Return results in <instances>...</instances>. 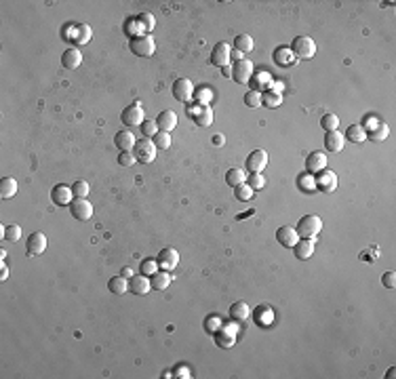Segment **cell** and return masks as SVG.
I'll use <instances>...</instances> for the list:
<instances>
[{
	"label": "cell",
	"mask_w": 396,
	"mask_h": 379,
	"mask_svg": "<svg viewBox=\"0 0 396 379\" xmlns=\"http://www.w3.org/2000/svg\"><path fill=\"white\" fill-rule=\"evenodd\" d=\"M295 230L302 238H316L318 232L323 230V219L318 215H304Z\"/></svg>",
	"instance_id": "6da1fadb"
},
{
	"label": "cell",
	"mask_w": 396,
	"mask_h": 379,
	"mask_svg": "<svg viewBox=\"0 0 396 379\" xmlns=\"http://www.w3.org/2000/svg\"><path fill=\"white\" fill-rule=\"evenodd\" d=\"M291 51H293V55L300 59H312L316 55V42L310 36H297V38H293Z\"/></svg>",
	"instance_id": "7a4b0ae2"
},
{
	"label": "cell",
	"mask_w": 396,
	"mask_h": 379,
	"mask_svg": "<svg viewBox=\"0 0 396 379\" xmlns=\"http://www.w3.org/2000/svg\"><path fill=\"white\" fill-rule=\"evenodd\" d=\"M131 51L139 57H152L154 53H156V42H154V38L150 34H139V36H133V40H131Z\"/></svg>",
	"instance_id": "3957f363"
},
{
	"label": "cell",
	"mask_w": 396,
	"mask_h": 379,
	"mask_svg": "<svg viewBox=\"0 0 396 379\" xmlns=\"http://www.w3.org/2000/svg\"><path fill=\"white\" fill-rule=\"evenodd\" d=\"M156 144L152 142V139H141V142H137L133 154L139 162H144V165H150V162H154V158H156Z\"/></svg>",
	"instance_id": "277c9868"
},
{
	"label": "cell",
	"mask_w": 396,
	"mask_h": 379,
	"mask_svg": "<svg viewBox=\"0 0 396 379\" xmlns=\"http://www.w3.org/2000/svg\"><path fill=\"white\" fill-rule=\"evenodd\" d=\"M194 84H192V80L190 78H179V80H175V84H173V97L177 101H181V103H190L192 101V97H194Z\"/></svg>",
	"instance_id": "5b68a950"
},
{
	"label": "cell",
	"mask_w": 396,
	"mask_h": 379,
	"mask_svg": "<svg viewBox=\"0 0 396 379\" xmlns=\"http://www.w3.org/2000/svg\"><path fill=\"white\" fill-rule=\"evenodd\" d=\"M253 72H255V68H253L251 59L245 57L243 61H236L234 66H232V78H234L238 84H249Z\"/></svg>",
	"instance_id": "8992f818"
},
{
	"label": "cell",
	"mask_w": 396,
	"mask_h": 379,
	"mask_svg": "<svg viewBox=\"0 0 396 379\" xmlns=\"http://www.w3.org/2000/svg\"><path fill=\"white\" fill-rule=\"evenodd\" d=\"M70 211H72V217L78 219V221H89L91 215H93V204L86 200V198H74L70 204Z\"/></svg>",
	"instance_id": "52a82bcc"
},
{
	"label": "cell",
	"mask_w": 396,
	"mask_h": 379,
	"mask_svg": "<svg viewBox=\"0 0 396 379\" xmlns=\"http://www.w3.org/2000/svg\"><path fill=\"white\" fill-rule=\"evenodd\" d=\"M190 116L194 118V122H198L201 127H209L213 122V107L207 103H196L190 107Z\"/></svg>",
	"instance_id": "ba28073f"
},
{
	"label": "cell",
	"mask_w": 396,
	"mask_h": 379,
	"mask_svg": "<svg viewBox=\"0 0 396 379\" xmlns=\"http://www.w3.org/2000/svg\"><path fill=\"white\" fill-rule=\"evenodd\" d=\"M230 55H232V49H230L228 42H217L213 53H211V63L213 66H219V68H226L230 66Z\"/></svg>",
	"instance_id": "9c48e42d"
},
{
	"label": "cell",
	"mask_w": 396,
	"mask_h": 379,
	"mask_svg": "<svg viewBox=\"0 0 396 379\" xmlns=\"http://www.w3.org/2000/svg\"><path fill=\"white\" fill-rule=\"evenodd\" d=\"M373 142H383V139L388 137V133H390V127L386 124V122H381V120H377V118H369L367 120V131H365Z\"/></svg>",
	"instance_id": "30bf717a"
},
{
	"label": "cell",
	"mask_w": 396,
	"mask_h": 379,
	"mask_svg": "<svg viewBox=\"0 0 396 379\" xmlns=\"http://www.w3.org/2000/svg\"><path fill=\"white\" fill-rule=\"evenodd\" d=\"M47 244H49V240H47V236L42 234V232H34V234H30V238H28V255L30 257H38V255H42L47 251Z\"/></svg>",
	"instance_id": "8fae6325"
},
{
	"label": "cell",
	"mask_w": 396,
	"mask_h": 379,
	"mask_svg": "<svg viewBox=\"0 0 396 379\" xmlns=\"http://www.w3.org/2000/svg\"><path fill=\"white\" fill-rule=\"evenodd\" d=\"M268 165V152L266 150H253L247 158V169L251 173H261Z\"/></svg>",
	"instance_id": "7c38bea8"
},
{
	"label": "cell",
	"mask_w": 396,
	"mask_h": 379,
	"mask_svg": "<svg viewBox=\"0 0 396 379\" xmlns=\"http://www.w3.org/2000/svg\"><path fill=\"white\" fill-rule=\"evenodd\" d=\"M177 264H179V253L175 251L173 246L162 248L160 255H158V266L162 270H167V272H173V270L177 268Z\"/></svg>",
	"instance_id": "4fadbf2b"
},
{
	"label": "cell",
	"mask_w": 396,
	"mask_h": 379,
	"mask_svg": "<svg viewBox=\"0 0 396 379\" xmlns=\"http://www.w3.org/2000/svg\"><path fill=\"white\" fill-rule=\"evenodd\" d=\"M123 122L127 127H135V124H144V110H141V103H133L123 110Z\"/></svg>",
	"instance_id": "5bb4252c"
},
{
	"label": "cell",
	"mask_w": 396,
	"mask_h": 379,
	"mask_svg": "<svg viewBox=\"0 0 396 379\" xmlns=\"http://www.w3.org/2000/svg\"><path fill=\"white\" fill-rule=\"evenodd\" d=\"M276 240H278L282 246L293 248L297 242H300V234H297L295 227H291V225H282V227H278V230H276Z\"/></svg>",
	"instance_id": "9a60e30c"
},
{
	"label": "cell",
	"mask_w": 396,
	"mask_h": 379,
	"mask_svg": "<svg viewBox=\"0 0 396 379\" xmlns=\"http://www.w3.org/2000/svg\"><path fill=\"white\" fill-rule=\"evenodd\" d=\"M51 198L55 204H59V207H65V204H72L74 200V192L70 186H63V183H59V186H55L51 190Z\"/></svg>",
	"instance_id": "2e32d148"
},
{
	"label": "cell",
	"mask_w": 396,
	"mask_h": 379,
	"mask_svg": "<svg viewBox=\"0 0 396 379\" xmlns=\"http://www.w3.org/2000/svg\"><path fill=\"white\" fill-rule=\"evenodd\" d=\"M272 82H274V80H272V76H270L268 70L253 72V76H251V89L257 91V93H263L266 89H270Z\"/></svg>",
	"instance_id": "e0dca14e"
},
{
	"label": "cell",
	"mask_w": 396,
	"mask_h": 379,
	"mask_svg": "<svg viewBox=\"0 0 396 379\" xmlns=\"http://www.w3.org/2000/svg\"><path fill=\"white\" fill-rule=\"evenodd\" d=\"M306 169H308V173H321V171H325L327 169V156L323 154V152H312L310 156L306 158Z\"/></svg>",
	"instance_id": "ac0fdd59"
},
{
	"label": "cell",
	"mask_w": 396,
	"mask_h": 379,
	"mask_svg": "<svg viewBox=\"0 0 396 379\" xmlns=\"http://www.w3.org/2000/svg\"><path fill=\"white\" fill-rule=\"evenodd\" d=\"M316 186L321 188L323 192H335L337 188V175L333 171H321V175L316 177Z\"/></svg>",
	"instance_id": "d6986e66"
},
{
	"label": "cell",
	"mask_w": 396,
	"mask_h": 379,
	"mask_svg": "<svg viewBox=\"0 0 396 379\" xmlns=\"http://www.w3.org/2000/svg\"><path fill=\"white\" fill-rule=\"evenodd\" d=\"M114 144H116V148L120 152H131V150H135V146H137L135 135L131 131H118L116 137H114Z\"/></svg>",
	"instance_id": "ffe728a7"
},
{
	"label": "cell",
	"mask_w": 396,
	"mask_h": 379,
	"mask_svg": "<svg viewBox=\"0 0 396 379\" xmlns=\"http://www.w3.org/2000/svg\"><path fill=\"white\" fill-rule=\"evenodd\" d=\"M236 331H238L236 324L234 327H222L217 331V343L222 345V348H232L236 343Z\"/></svg>",
	"instance_id": "44dd1931"
},
{
	"label": "cell",
	"mask_w": 396,
	"mask_h": 379,
	"mask_svg": "<svg viewBox=\"0 0 396 379\" xmlns=\"http://www.w3.org/2000/svg\"><path fill=\"white\" fill-rule=\"evenodd\" d=\"M325 146L329 152H342L346 146V137L339 131H327L325 135Z\"/></svg>",
	"instance_id": "7402d4cb"
},
{
	"label": "cell",
	"mask_w": 396,
	"mask_h": 379,
	"mask_svg": "<svg viewBox=\"0 0 396 379\" xmlns=\"http://www.w3.org/2000/svg\"><path fill=\"white\" fill-rule=\"evenodd\" d=\"M61 63H63V68L65 70H76V68H80V63H82V53L78 51V49H68L61 55Z\"/></svg>",
	"instance_id": "603a6c76"
},
{
	"label": "cell",
	"mask_w": 396,
	"mask_h": 379,
	"mask_svg": "<svg viewBox=\"0 0 396 379\" xmlns=\"http://www.w3.org/2000/svg\"><path fill=\"white\" fill-rule=\"evenodd\" d=\"M156 122H158V129H160V131L171 133L173 129L177 127V114H175L173 110H164V112H160V116L156 118Z\"/></svg>",
	"instance_id": "cb8c5ba5"
},
{
	"label": "cell",
	"mask_w": 396,
	"mask_h": 379,
	"mask_svg": "<svg viewBox=\"0 0 396 379\" xmlns=\"http://www.w3.org/2000/svg\"><path fill=\"white\" fill-rule=\"evenodd\" d=\"M129 289H131V293H135V295H148L152 289V283L148 280V276H133L129 283Z\"/></svg>",
	"instance_id": "d4e9b609"
},
{
	"label": "cell",
	"mask_w": 396,
	"mask_h": 379,
	"mask_svg": "<svg viewBox=\"0 0 396 379\" xmlns=\"http://www.w3.org/2000/svg\"><path fill=\"white\" fill-rule=\"evenodd\" d=\"M293 248H295V257H300V259H310V257L314 255L316 242L312 240V238H304V240H300Z\"/></svg>",
	"instance_id": "484cf974"
},
{
	"label": "cell",
	"mask_w": 396,
	"mask_h": 379,
	"mask_svg": "<svg viewBox=\"0 0 396 379\" xmlns=\"http://www.w3.org/2000/svg\"><path fill=\"white\" fill-rule=\"evenodd\" d=\"M249 314H251V308H249V303H245V301H236L234 306L230 308V316H232V320H236V322L249 320Z\"/></svg>",
	"instance_id": "4316f807"
},
{
	"label": "cell",
	"mask_w": 396,
	"mask_h": 379,
	"mask_svg": "<svg viewBox=\"0 0 396 379\" xmlns=\"http://www.w3.org/2000/svg\"><path fill=\"white\" fill-rule=\"evenodd\" d=\"M150 283H152V289L164 291V289L171 285V272H167V270H162V272H156V274L150 278Z\"/></svg>",
	"instance_id": "83f0119b"
},
{
	"label": "cell",
	"mask_w": 396,
	"mask_h": 379,
	"mask_svg": "<svg viewBox=\"0 0 396 379\" xmlns=\"http://www.w3.org/2000/svg\"><path fill=\"white\" fill-rule=\"evenodd\" d=\"M295 59L297 57L293 55V51L287 49V47H280V49L274 51V61H276L278 66H289V63H293Z\"/></svg>",
	"instance_id": "f1b7e54d"
},
{
	"label": "cell",
	"mask_w": 396,
	"mask_h": 379,
	"mask_svg": "<svg viewBox=\"0 0 396 379\" xmlns=\"http://www.w3.org/2000/svg\"><path fill=\"white\" fill-rule=\"evenodd\" d=\"M108 287H110V291H112V293L125 295L127 291H129V278H125V276H114V278L108 283Z\"/></svg>",
	"instance_id": "f546056e"
},
{
	"label": "cell",
	"mask_w": 396,
	"mask_h": 379,
	"mask_svg": "<svg viewBox=\"0 0 396 379\" xmlns=\"http://www.w3.org/2000/svg\"><path fill=\"white\" fill-rule=\"evenodd\" d=\"M17 194V181L13 177H5L0 181V196L3 198H13Z\"/></svg>",
	"instance_id": "4dcf8cb0"
},
{
	"label": "cell",
	"mask_w": 396,
	"mask_h": 379,
	"mask_svg": "<svg viewBox=\"0 0 396 379\" xmlns=\"http://www.w3.org/2000/svg\"><path fill=\"white\" fill-rule=\"evenodd\" d=\"M226 181H228V186L236 188V186H240V183L247 181V173L243 169H230L226 173Z\"/></svg>",
	"instance_id": "1f68e13d"
},
{
	"label": "cell",
	"mask_w": 396,
	"mask_h": 379,
	"mask_svg": "<svg viewBox=\"0 0 396 379\" xmlns=\"http://www.w3.org/2000/svg\"><path fill=\"white\" fill-rule=\"evenodd\" d=\"M91 36H93L91 26H86V24H78V26H76V36H74L76 45H86V42L91 40Z\"/></svg>",
	"instance_id": "d6a6232c"
},
{
	"label": "cell",
	"mask_w": 396,
	"mask_h": 379,
	"mask_svg": "<svg viewBox=\"0 0 396 379\" xmlns=\"http://www.w3.org/2000/svg\"><path fill=\"white\" fill-rule=\"evenodd\" d=\"M346 137L350 139V142H354V144H362V142H367V133H365V129H362L360 124H352V127L348 129Z\"/></svg>",
	"instance_id": "836d02e7"
},
{
	"label": "cell",
	"mask_w": 396,
	"mask_h": 379,
	"mask_svg": "<svg viewBox=\"0 0 396 379\" xmlns=\"http://www.w3.org/2000/svg\"><path fill=\"white\" fill-rule=\"evenodd\" d=\"M234 194H236V198L238 200H243V202H249L251 198H253V194H255V190H253L249 183L245 181V183H240V186H236L234 188Z\"/></svg>",
	"instance_id": "e575fe53"
},
{
	"label": "cell",
	"mask_w": 396,
	"mask_h": 379,
	"mask_svg": "<svg viewBox=\"0 0 396 379\" xmlns=\"http://www.w3.org/2000/svg\"><path fill=\"white\" fill-rule=\"evenodd\" d=\"M234 45H236V51L240 53H251L253 51V38L249 34H240L234 38Z\"/></svg>",
	"instance_id": "d590c367"
},
{
	"label": "cell",
	"mask_w": 396,
	"mask_h": 379,
	"mask_svg": "<svg viewBox=\"0 0 396 379\" xmlns=\"http://www.w3.org/2000/svg\"><path fill=\"white\" fill-rule=\"evenodd\" d=\"M137 26L141 32H152L154 28H156V21H154V15L152 13H141L137 17Z\"/></svg>",
	"instance_id": "8d00e7d4"
},
{
	"label": "cell",
	"mask_w": 396,
	"mask_h": 379,
	"mask_svg": "<svg viewBox=\"0 0 396 379\" xmlns=\"http://www.w3.org/2000/svg\"><path fill=\"white\" fill-rule=\"evenodd\" d=\"M194 99L198 101V103H211L213 101V89L211 86H201L198 91H194Z\"/></svg>",
	"instance_id": "74e56055"
},
{
	"label": "cell",
	"mask_w": 396,
	"mask_h": 379,
	"mask_svg": "<svg viewBox=\"0 0 396 379\" xmlns=\"http://www.w3.org/2000/svg\"><path fill=\"white\" fill-rule=\"evenodd\" d=\"M321 127L325 129V131H337L339 118H337L335 114H325V116L321 118Z\"/></svg>",
	"instance_id": "f35d334b"
},
{
	"label": "cell",
	"mask_w": 396,
	"mask_h": 379,
	"mask_svg": "<svg viewBox=\"0 0 396 379\" xmlns=\"http://www.w3.org/2000/svg\"><path fill=\"white\" fill-rule=\"evenodd\" d=\"M261 103H266L268 107H278V105L282 103V95L272 93V91H266V95H261Z\"/></svg>",
	"instance_id": "ab89813d"
},
{
	"label": "cell",
	"mask_w": 396,
	"mask_h": 379,
	"mask_svg": "<svg viewBox=\"0 0 396 379\" xmlns=\"http://www.w3.org/2000/svg\"><path fill=\"white\" fill-rule=\"evenodd\" d=\"M72 192H74V198H86L89 196V183H86L84 179H78L72 186Z\"/></svg>",
	"instance_id": "60d3db41"
},
{
	"label": "cell",
	"mask_w": 396,
	"mask_h": 379,
	"mask_svg": "<svg viewBox=\"0 0 396 379\" xmlns=\"http://www.w3.org/2000/svg\"><path fill=\"white\" fill-rule=\"evenodd\" d=\"M300 188L306 190V192H314L316 190V175L312 173H306V175L300 177Z\"/></svg>",
	"instance_id": "b9f144b4"
},
{
	"label": "cell",
	"mask_w": 396,
	"mask_h": 379,
	"mask_svg": "<svg viewBox=\"0 0 396 379\" xmlns=\"http://www.w3.org/2000/svg\"><path fill=\"white\" fill-rule=\"evenodd\" d=\"M19 238H21V225H17V223L7 225V230H5V240H9V242H17Z\"/></svg>",
	"instance_id": "7bdbcfd3"
},
{
	"label": "cell",
	"mask_w": 396,
	"mask_h": 379,
	"mask_svg": "<svg viewBox=\"0 0 396 379\" xmlns=\"http://www.w3.org/2000/svg\"><path fill=\"white\" fill-rule=\"evenodd\" d=\"M141 131H144V135L148 139H154L160 129H158V122L156 120H144V124H141Z\"/></svg>",
	"instance_id": "ee69618b"
},
{
	"label": "cell",
	"mask_w": 396,
	"mask_h": 379,
	"mask_svg": "<svg viewBox=\"0 0 396 379\" xmlns=\"http://www.w3.org/2000/svg\"><path fill=\"white\" fill-rule=\"evenodd\" d=\"M247 183L253 190H261L263 186H266V177H263L261 173H251V175L247 177Z\"/></svg>",
	"instance_id": "f6af8a7d"
},
{
	"label": "cell",
	"mask_w": 396,
	"mask_h": 379,
	"mask_svg": "<svg viewBox=\"0 0 396 379\" xmlns=\"http://www.w3.org/2000/svg\"><path fill=\"white\" fill-rule=\"evenodd\" d=\"M154 144H156V148L169 150V148H171V135H169L167 131H158L156 137H154Z\"/></svg>",
	"instance_id": "bcb514c9"
},
{
	"label": "cell",
	"mask_w": 396,
	"mask_h": 379,
	"mask_svg": "<svg viewBox=\"0 0 396 379\" xmlns=\"http://www.w3.org/2000/svg\"><path fill=\"white\" fill-rule=\"evenodd\" d=\"M245 103H247L249 107H259V105H261V93L249 91V93L245 95Z\"/></svg>",
	"instance_id": "7dc6e473"
},
{
	"label": "cell",
	"mask_w": 396,
	"mask_h": 379,
	"mask_svg": "<svg viewBox=\"0 0 396 379\" xmlns=\"http://www.w3.org/2000/svg\"><path fill=\"white\" fill-rule=\"evenodd\" d=\"M158 262H152V259H146L144 264H141V274H148V276H154L158 272Z\"/></svg>",
	"instance_id": "c3c4849f"
},
{
	"label": "cell",
	"mask_w": 396,
	"mask_h": 379,
	"mask_svg": "<svg viewBox=\"0 0 396 379\" xmlns=\"http://www.w3.org/2000/svg\"><path fill=\"white\" fill-rule=\"evenodd\" d=\"M135 162H137L135 154H131V152H120V156H118L120 167H131V165H135Z\"/></svg>",
	"instance_id": "681fc988"
},
{
	"label": "cell",
	"mask_w": 396,
	"mask_h": 379,
	"mask_svg": "<svg viewBox=\"0 0 396 379\" xmlns=\"http://www.w3.org/2000/svg\"><path fill=\"white\" fill-rule=\"evenodd\" d=\"M219 329H222V320H219L217 316L207 318V331H209V333H217Z\"/></svg>",
	"instance_id": "f907efd6"
},
{
	"label": "cell",
	"mask_w": 396,
	"mask_h": 379,
	"mask_svg": "<svg viewBox=\"0 0 396 379\" xmlns=\"http://www.w3.org/2000/svg\"><path fill=\"white\" fill-rule=\"evenodd\" d=\"M381 285L388 287V289H394L396 287V274L394 272H386V274L381 276Z\"/></svg>",
	"instance_id": "816d5d0a"
},
{
	"label": "cell",
	"mask_w": 396,
	"mask_h": 379,
	"mask_svg": "<svg viewBox=\"0 0 396 379\" xmlns=\"http://www.w3.org/2000/svg\"><path fill=\"white\" fill-rule=\"evenodd\" d=\"M127 32L129 34H135V36H139V26H137V19H129V24H127Z\"/></svg>",
	"instance_id": "f5cc1de1"
},
{
	"label": "cell",
	"mask_w": 396,
	"mask_h": 379,
	"mask_svg": "<svg viewBox=\"0 0 396 379\" xmlns=\"http://www.w3.org/2000/svg\"><path fill=\"white\" fill-rule=\"evenodd\" d=\"M9 278V268L5 262H0V280H7Z\"/></svg>",
	"instance_id": "db71d44e"
},
{
	"label": "cell",
	"mask_w": 396,
	"mask_h": 379,
	"mask_svg": "<svg viewBox=\"0 0 396 379\" xmlns=\"http://www.w3.org/2000/svg\"><path fill=\"white\" fill-rule=\"evenodd\" d=\"M282 89H284L282 82H272V86H270V91L272 93H278V95H282Z\"/></svg>",
	"instance_id": "11a10c76"
},
{
	"label": "cell",
	"mask_w": 396,
	"mask_h": 379,
	"mask_svg": "<svg viewBox=\"0 0 396 379\" xmlns=\"http://www.w3.org/2000/svg\"><path fill=\"white\" fill-rule=\"evenodd\" d=\"M230 59H234V61H243L245 59V53H240V51H232V55H230Z\"/></svg>",
	"instance_id": "9f6ffc18"
},
{
	"label": "cell",
	"mask_w": 396,
	"mask_h": 379,
	"mask_svg": "<svg viewBox=\"0 0 396 379\" xmlns=\"http://www.w3.org/2000/svg\"><path fill=\"white\" fill-rule=\"evenodd\" d=\"M120 276H125V278H133V270H131V268H123V272H120Z\"/></svg>",
	"instance_id": "6f0895ef"
},
{
	"label": "cell",
	"mask_w": 396,
	"mask_h": 379,
	"mask_svg": "<svg viewBox=\"0 0 396 379\" xmlns=\"http://www.w3.org/2000/svg\"><path fill=\"white\" fill-rule=\"evenodd\" d=\"M224 76H226V78H232V68L226 66V68H224Z\"/></svg>",
	"instance_id": "680465c9"
},
{
	"label": "cell",
	"mask_w": 396,
	"mask_h": 379,
	"mask_svg": "<svg viewBox=\"0 0 396 379\" xmlns=\"http://www.w3.org/2000/svg\"><path fill=\"white\" fill-rule=\"evenodd\" d=\"M222 139H224L222 135H217V137H213V144H217V146H222V144H224V142H222Z\"/></svg>",
	"instance_id": "91938a15"
}]
</instances>
